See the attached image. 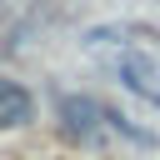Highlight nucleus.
I'll return each instance as SVG.
<instances>
[{
    "label": "nucleus",
    "instance_id": "1",
    "mask_svg": "<svg viewBox=\"0 0 160 160\" xmlns=\"http://www.w3.org/2000/svg\"><path fill=\"white\" fill-rule=\"evenodd\" d=\"M30 120H35V95L20 80H5L0 75V130H20Z\"/></svg>",
    "mask_w": 160,
    "mask_h": 160
}]
</instances>
